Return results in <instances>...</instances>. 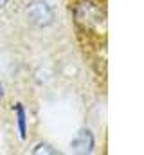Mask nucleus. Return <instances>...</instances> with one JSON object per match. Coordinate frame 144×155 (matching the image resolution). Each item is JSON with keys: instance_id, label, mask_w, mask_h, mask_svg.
Segmentation results:
<instances>
[{"instance_id": "1", "label": "nucleus", "mask_w": 144, "mask_h": 155, "mask_svg": "<svg viewBox=\"0 0 144 155\" xmlns=\"http://www.w3.org/2000/svg\"><path fill=\"white\" fill-rule=\"evenodd\" d=\"M27 18L38 27H47L54 22V13L45 0H33L27 5Z\"/></svg>"}, {"instance_id": "2", "label": "nucleus", "mask_w": 144, "mask_h": 155, "mask_svg": "<svg viewBox=\"0 0 144 155\" xmlns=\"http://www.w3.org/2000/svg\"><path fill=\"white\" fill-rule=\"evenodd\" d=\"M72 152L76 153H90L94 148V135L90 130H81L70 143Z\"/></svg>"}, {"instance_id": "3", "label": "nucleus", "mask_w": 144, "mask_h": 155, "mask_svg": "<svg viewBox=\"0 0 144 155\" xmlns=\"http://www.w3.org/2000/svg\"><path fill=\"white\" fill-rule=\"evenodd\" d=\"M16 116H18V128H20V137H25V112L22 105H16Z\"/></svg>"}, {"instance_id": "4", "label": "nucleus", "mask_w": 144, "mask_h": 155, "mask_svg": "<svg viewBox=\"0 0 144 155\" xmlns=\"http://www.w3.org/2000/svg\"><path fill=\"white\" fill-rule=\"evenodd\" d=\"M33 153H58V152L52 150V146H49V144H38L33 150Z\"/></svg>"}, {"instance_id": "5", "label": "nucleus", "mask_w": 144, "mask_h": 155, "mask_svg": "<svg viewBox=\"0 0 144 155\" xmlns=\"http://www.w3.org/2000/svg\"><path fill=\"white\" fill-rule=\"evenodd\" d=\"M2 96H4V85L0 83V99H2Z\"/></svg>"}, {"instance_id": "6", "label": "nucleus", "mask_w": 144, "mask_h": 155, "mask_svg": "<svg viewBox=\"0 0 144 155\" xmlns=\"http://www.w3.org/2000/svg\"><path fill=\"white\" fill-rule=\"evenodd\" d=\"M5 4H7V0H0V7H4Z\"/></svg>"}]
</instances>
